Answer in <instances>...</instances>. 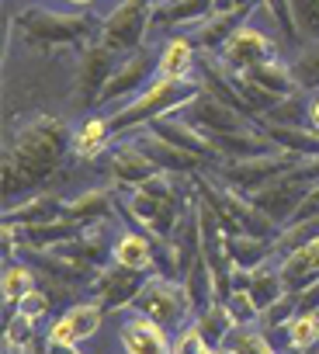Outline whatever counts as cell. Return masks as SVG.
<instances>
[{
	"label": "cell",
	"instance_id": "obj_4",
	"mask_svg": "<svg viewBox=\"0 0 319 354\" xmlns=\"http://www.w3.org/2000/svg\"><path fill=\"white\" fill-rule=\"evenodd\" d=\"M128 309L146 313L149 319L164 323L171 333H177L181 326H188L195 319V306H191V295H188L184 281L171 278V274H160V271H153L146 278V285L139 288V295Z\"/></svg>",
	"mask_w": 319,
	"mask_h": 354
},
{
	"label": "cell",
	"instance_id": "obj_23",
	"mask_svg": "<svg viewBox=\"0 0 319 354\" xmlns=\"http://www.w3.org/2000/svg\"><path fill=\"white\" fill-rule=\"evenodd\" d=\"M278 149H288L302 160H319V132L309 125H257Z\"/></svg>",
	"mask_w": 319,
	"mask_h": 354
},
{
	"label": "cell",
	"instance_id": "obj_15",
	"mask_svg": "<svg viewBox=\"0 0 319 354\" xmlns=\"http://www.w3.org/2000/svg\"><path fill=\"white\" fill-rule=\"evenodd\" d=\"M146 278H149V274L108 261V264L101 268L97 281L90 285V299H97L108 313H122V309H128V306L135 302V295H139V288L146 285Z\"/></svg>",
	"mask_w": 319,
	"mask_h": 354
},
{
	"label": "cell",
	"instance_id": "obj_37",
	"mask_svg": "<svg viewBox=\"0 0 319 354\" xmlns=\"http://www.w3.org/2000/svg\"><path fill=\"white\" fill-rule=\"evenodd\" d=\"M274 25H278V32H281V39H295L298 42V35H295V18H291V8H288V0H264V8H260Z\"/></svg>",
	"mask_w": 319,
	"mask_h": 354
},
{
	"label": "cell",
	"instance_id": "obj_17",
	"mask_svg": "<svg viewBox=\"0 0 319 354\" xmlns=\"http://www.w3.org/2000/svg\"><path fill=\"white\" fill-rule=\"evenodd\" d=\"M115 146V132H111V115L108 111H90L80 115L70 136V156L80 163H94L101 156H108V149Z\"/></svg>",
	"mask_w": 319,
	"mask_h": 354
},
{
	"label": "cell",
	"instance_id": "obj_16",
	"mask_svg": "<svg viewBox=\"0 0 319 354\" xmlns=\"http://www.w3.org/2000/svg\"><path fill=\"white\" fill-rule=\"evenodd\" d=\"M128 139L156 163V170H164V174H181V177H195V174H205V170L215 174L212 163H205L202 156H195V153H188V149H177V146L164 142L160 136H153L149 129H139V132H132Z\"/></svg>",
	"mask_w": 319,
	"mask_h": 354
},
{
	"label": "cell",
	"instance_id": "obj_6",
	"mask_svg": "<svg viewBox=\"0 0 319 354\" xmlns=\"http://www.w3.org/2000/svg\"><path fill=\"white\" fill-rule=\"evenodd\" d=\"M149 21H153V8L139 4V0H118L115 11H108L101 18V35L97 42L104 49H111L115 56H132L135 49L149 46Z\"/></svg>",
	"mask_w": 319,
	"mask_h": 354
},
{
	"label": "cell",
	"instance_id": "obj_21",
	"mask_svg": "<svg viewBox=\"0 0 319 354\" xmlns=\"http://www.w3.org/2000/svg\"><path fill=\"white\" fill-rule=\"evenodd\" d=\"M278 268H281V281L288 292L298 295V292L312 288L319 281V236H312L302 247H295L291 254H284L278 261Z\"/></svg>",
	"mask_w": 319,
	"mask_h": 354
},
{
	"label": "cell",
	"instance_id": "obj_35",
	"mask_svg": "<svg viewBox=\"0 0 319 354\" xmlns=\"http://www.w3.org/2000/svg\"><path fill=\"white\" fill-rule=\"evenodd\" d=\"M222 302L229 306V313H233L236 326H257V319H260V306L253 302L250 288H233Z\"/></svg>",
	"mask_w": 319,
	"mask_h": 354
},
{
	"label": "cell",
	"instance_id": "obj_46",
	"mask_svg": "<svg viewBox=\"0 0 319 354\" xmlns=\"http://www.w3.org/2000/svg\"><path fill=\"white\" fill-rule=\"evenodd\" d=\"M284 354H298V351H284ZM309 354H319V351H309Z\"/></svg>",
	"mask_w": 319,
	"mask_h": 354
},
{
	"label": "cell",
	"instance_id": "obj_7",
	"mask_svg": "<svg viewBox=\"0 0 319 354\" xmlns=\"http://www.w3.org/2000/svg\"><path fill=\"white\" fill-rule=\"evenodd\" d=\"M302 156L288 153V149H274V153H264V156H250V160H229V163H219L215 167V181H222L226 188L240 192V195H253L260 192L264 185H271L274 177L288 174L291 167H298Z\"/></svg>",
	"mask_w": 319,
	"mask_h": 354
},
{
	"label": "cell",
	"instance_id": "obj_38",
	"mask_svg": "<svg viewBox=\"0 0 319 354\" xmlns=\"http://www.w3.org/2000/svg\"><path fill=\"white\" fill-rule=\"evenodd\" d=\"M202 347H205V337H202V330H198L195 319L174 333V354H198Z\"/></svg>",
	"mask_w": 319,
	"mask_h": 354
},
{
	"label": "cell",
	"instance_id": "obj_44",
	"mask_svg": "<svg viewBox=\"0 0 319 354\" xmlns=\"http://www.w3.org/2000/svg\"><path fill=\"white\" fill-rule=\"evenodd\" d=\"M198 354H226V351H222V347H209V344H205V347H202Z\"/></svg>",
	"mask_w": 319,
	"mask_h": 354
},
{
	"label": "cell",
	"instance_id": "obj_31",
	"mask_svg": "<svg viewBox=\"0 0 319 354\" xmlns=\"http://www.w3.org/2000/svg\"><path fill=\"white\" fill-rule=\"evenodd\" d=\"M305 111H309V94L305 91H291L267 115H260L257 125H305Z\"/></svg>",
	"mask_w": 319,
	"mask_h": 354
},
{
	"label": "cell",
	"instance_id": "obj_8",
	"mask_svg": "<svg viewBox=\"0 0 319 354\" xmlns=\"http://www.w3.org/2000/svg\"><path fill=\"white\" fill-rule=\"evenodd\" d=\"M118 63H122V56H115L101 42L77 53V66H73V108H77V115L97 111L101 94H104V87H108Z\"/></svg>",
	"mask_w": 319,
	"mask_h": 354
},
{
	"label": "cell",
	"instance_id": "obj_12",
	"mask_svg": "<svg viewBox=\"0 0 319 354\" xmlns=\"http://www.w3.org/2000/svg\"><path fill=\"white\" fill-rule=\"evenodd\" d=\"M195 129H202L209 139H219V136H236V132H250V129H257V122H250L246 115H240L233 104H226V101H219L215 94H209L205 87H202V94L181 111Z\"/></svg>",
	"mask_w": 319,
	"mask_h": 354
},
{
	"label": "cell",
	"instance_id": "obj_36",
	"mask_svg": "<svg viewBox=\"0 0 319 354\" xmlns=\"http://www.w3.org/2000/svg\"><path fill=\"white\" fill-rule=\"evenodd\" d=\"M52 302H56V299H52L46 288H39V285H35L32 292H25V295L14 302V313H21V316H25V319H32V323H42V319L52 313Z\"/></svg>",
	"mask_w": 319,
	"mask_h": 354
},
{
	"label": "cell",
	"instance_id": "obj_40",
	"mask_svg": "<svg viewBox=\"0 0 319 354\" xmlns=\"http://www.w3.org/2000/svg\"><path fill=\"white\" fill-rule=\"evenodd\" d=\"M298 313H319V281L305 292H298Z\"/></svg>",
	"mask_w": 319,
	"mask_h": 354
},
{
	"label": "cell",
	"instance_id": "obj_42",
	"mask_svg": "<svg viewBox=\"0 0 319 354\" xmlns=\"http://www.w3.org/2000/svg\"><path fill=\"white\" fill-rule=\"evenodd\" d=\"M46 344V340H42ZM46 354H80V347H66V344H46Z\"/></svg>",
	"mask_w": 319,
	"mask_h": 354
},
{
	"label": "cell",
	"instance_id": "obj_30",
	"mask_svg": "<svg viewBox=\"0 0 319 354\" xmlns=\"http://www.w3.org/2000/svg\"><path fill=\"white\" fill-rule=\"evenodd\" d=\"M0 288H4V309L11 313L14 309V302L25 295V292H32L35 288V268L28 264V261H8L4 264V274H0Z\"/></svg>",
	"mask_w": 319,
	"mask_h": 354
},
{
	"label": "cell",
	"instance_id": "obj_24",
	"mask_svg": "<svg viewBox=\"0 0 319 354\" xmlns=\"http://www.w3.org/2000/svg\"><path fill=\"white\" fill-rule=\"evenodd\" d=\"M250 15H209L198 28H191L188 35L195 39V46L202 49V53H209V56H215L226 42H229V35L246 21Z\"/></svg>",
	"mask_w": 319,
	"mask_h": 354
},
{
	"label": "cell",
	"instance_id": "obj_18",
	"mask_svg": "<svg viewBox=\"0 0 319 354\" xmlns=\"http://www.w3.org/2000/svg\"><path fill=\"white\" fill-rule=\"evenodd\" d=\"M115 264H125L132 271H142V274H153L160 268V250H156V240L135 226H122L111 240V257Z\"/></svg>",
	"mask_w": 319,
	"mask_h": 354
},
{
	"label": "cell",
	"instance_id": "obj_1",
	"mask_svg": "<svg viewBox=\"0 0 319 354\" xmlns=\"http://www.w3.org/2000/svg\"><path fill=\"white\" fill-rule=\"evenodd\" d=\"M73 129L59 115H35L21 125H8L4 142V205H14L35 192H46L70 156Z\"/></svg>",
	"mask_w": 319,
	"mask_h": 354
},
{
	"label": "cell",
	"instance_id": "obj_34",
	"mask_svg": "<svg viewBox=\"0 0 319 354\" xmlns=\"http://www.w3.org/2000/svg\"><path fill=\"white\" fill-rule=\"evenodd\" d=\"M295 313H298V295H295V292H284L278 302H271V306L260 313L257 326H260V330L271 337V333H274V330H281V326H284V323H288Z\"/></svg>",
	"mask_w": 319,
	"mask_h": 354
},
{
	"label": "cell",
	"instance_id": "obj_41",
	"mask_svg": "<svg viewBox=\"0 0 319 354\" xmlns=\"http://www.w3.org/2000/svg\"><path fill=\"white\" fill-rule=\"evenodd\" d=\"M305 125H309L312 132H319V91H316V94H309V111H305Z\"/></svg>",
	"mask_w": 319,
	"mask_h": 354
},
{
	"label": "cell",
	"instance_id": "obj_10",
	"mask_svg": "<svg viewBox=\"0 0 319 354\" xmlns=\"http://www.w3.org/2000/svg\"><path fill=\"white\" fill-rule=\"evenodd\" d=\"M281 56V42L267 32V28H260L257 21H253V15L229 35V42L215 53V59L226 66V70H250V66H260V63H267V59H278Z\"/></svg>",
	"mask_w": 319,
	"mask_h": 354
},
{
	"label": "cell",
	"instance_id": "obj_5",
	"mask_svg": "<svg viewBox=\"0 0 319 354\" xmlns=\"http://www.w3.org/2000/svg\"><path fill=\"white\" fill-rule=\"evenodd\" d=\"M319 181V160H302L298 167H291L288 174L274 177L271 185H264L260 192L250 195V202L281 230L291 223L295 209L302 205V198L309 195V188Z\"/></svg>",
	"mask_w": 319,
	"mask_h": 354
},
{
	"label": "cell",
	"instance_id": "obj_28",
	"mask_svg": "<svg viewBox=\"0 0 319 354\" xmlns=\"http://www.w3.org/2000/svg\"><path fill=\"white\" fill-rule=\"evenodd\" d=\"M284 351H298V354H309V351H319V313H295L284 326Z\"/></svg>",
	"mask_w": 319,
	"mask_h": 354
},
{
	"label": "cell",
	"instance_id": "obj_13",
	"mask_svg": "<svg viewBox=\"0 0 319 354\" xmlns=\"http://www.w3.org/2000/svg\"><path fill=\"white\" fill-rule=\"evenodd\" d=\"M122 354H174V333L139 309H125L118 319Z\"/></svg>",
	"mask_w": 319,
	"mask_h": 354
},
{
	"label": "cell",
	"instance_id": "obj_25",
	"mask_svg": "<svg viewBox=\"0 0 319 354\" xmlns=\"http://www.w3.org/2000/svg\"><path fill=\"white\" fill-rule=\"evenodd\" d=\"M246 80H253L257 87H264L267 94H274V97H284V94H291V91H298L295 87V73H291V63H284L281 56L278 59H267V63H260V66H250V70H240Z\"/></svg>",
	"mask_w": 319,
	"mask_h": 354
},
{
	"label": "cell",
	"instance_id": "obj_14",
	"mask_svg": "<svg viewBox=\"0 0 319 354\" xmlns=\"http://www.w3.org/2000/svg\"><path fill=\"white\" fill-rule=\"evenodd\" d=\"M104 167H108V177H111V188L115 192H135L139 185H146L149 177H156V163L132 142V139H118L108 156H104Z\"/></svg>",
	"mask_w": 319,
	"mask_h": 354
},
{
	"label": "cell",
	"instance_id": "obj_9",
	"mask_svg": "<svg viewBox=\"0 0 319 354\" xmlns=\"http://www.w3.org/2000/svg\"><path fill=\"white\" fill-rule=\"evenodd\" d=\"M156 56H160V49H156L153 42L142 46V49H135L132 56H125V59L115 66V73H111L104 94H101L97 111H101V108H104V111L122 108V104L132 101L149 80H156Z\"/></svg>",
	"mask_w": 319,
	"mask_h": 354
},
{
	"label": "cell",
	"instance_id": "obj_43",
	"mask_svg": "<svg viewBox=\"0 0 319 354\" xmlns=\"http://www.w3.org/2000/svg\"><path fill=\"white\" fill-rule=\"evenodd\" d=\"M63 4H70V8H80V11H90V8H97L101 0H63Z\"/></svg>",
	"mask_w": 319,
	"mask_h": 354
},
{
	"label": "cell",
	"instance_id": "obj_11",
	"mask_svg": "<svg viewBox=\"0 0 319 354\" xmlns=\"http://www.w3.org/2000/svg\"><path fill=\"white\" fill-rule=\"evenodd\" d=\"M104 319H108V309H104L97 299H77V302H70V306L46 326L42 340H46V344L80 347V344H87V340H94V337L101 333Z\"/></svg>",
	"mask_w": 319,
	"mask_h": 354
},
{
	"label": "cell",
	"instance_id": "obj_39",
	"mask_svg": "<svg viewBox=\"0 0 319 354\" xmlns=\"http://www.w3.org/2000/svg\"><path fill=\"white\" fill-rule=\"evenodd\" d=\"M302 223H319V181L309 188V195L302 198V205L295 209V216H291L288 226H302ZM281 230H284V226H281Z\"/></svg>",
	"mask_w": 319,
	"mask_h": 354
},
{
	"label": "cell",
	"instance_id": "obj_2",
	"mask_svg": "<svg viewBox=\"0 0 319 354\" xmlns=\"http://www.w3.org/2000/svg\"><path fill=\"white\" fill-rule=\"evenodd\" d=\"M8 35H18L21 46H28L32 53H42V56H52L63 49L80 53V49L97 42L101 18L90 11L66 15V11H46V8H21L11 18Z\"/></svg>",
	"mask_w": 319,
	"mask_h": 354
},
{
	"label": "cell",
	"instance_id": "obj_26",
	"mask_svg": "<svg viewBox=\"0 0 319 354\" xmlns=\"http://www.w3.org/2000/svg\"><path fill=\"white\" fill-rule=\"evenodd\" d=\"M271 243H274V240L250 236V233H229V236H226V250H229L233 264L243 268V271H253V268H260L264 261H271Z\"/></svg>",
	"mask_w": 319,
	"mask_h": 354
},
{
	"label": "cell",
	"instance_id": "obj_32",
	"mask_svg": "<svg viewBox=\"0 0 319 354\" xmlns=\"http://www.w3.org/2000/svg\"><path fill=\"white\" fill-rule=\"evenodd\" d=\"M291 73H295V87L305 94L319 91V42H309L295 53L291 59Z\"/></svg>",
	"mask_w": 319,
	"mask_h": 354
},
{
	"label": "cell",
	"instance_id": "obj_45",
	"mask_svg": "<svg viewBox=\"0 0 319 354\" xmlns=\"http://www.w3.org/2000/svg\"><path fill=\"white\" fill-rule=\"evenodd\" d=\"M25 354H42V344H35V347H28Z\"/></svg>",
	"mask_w": 319,
	"mask_h": 354
},
{
	"label": "cell",
	"instance_id": "obj_22",
	"mask_svg": "<svg viewBox=\"0 0 319 354\" xmlns=\"http://www.w3.org/2000/svg\"><path fill=\"white\" fill-rule=\"evenodd\" d=\"M115 205H118V195H115L111 188L94 185V188H84V192H77V195L66 198V219L90 226V223H101V219L118 216Z\"/></svg>",
	"mask_w": 319,
	"mask_h": 354
},
{
	"label": "cell",
	"instance_id": "obj_33",
	"mask_svg": "<svg viewBox=\"0 0 319 354\" xmlns=\"http://www.w3.org/2000/svg\"><path fill=\"white\" fill-rule=\"evenodd\" d=\"M291 18H295V35L302 46L319 42V0H288Z\"/></svg>",
	"mask_w": 319,
	"mask_h": 354
},
{
	"label": "cell",
	"instance_id": "obj_29",
	"mask_svg": "<svg viewBox=\"0 0 319 354\" xmlns=\"http://www.w3.org/2000/svg\"><path fill=\"white\" fill-rule=\"evenodd\" d=\"M284 292H288V288H284V281H281V268H278L274 257L250 271V295H253V302L260 306V313H264L271 302H278Z\"/></svg>",
	"mask_w": 319,
	"mask_h": 354
},
{
	"label": "cell",
	"instance_id": "obj_20",
	"mask_svg": "<svg viewBox=\"0 0 319 354\" xmlns=\"http://www.w3.org/2000/svg\"><path fill=\"white\" fill-rule=\"evenodd\" d=\"M66 216V198L59 192H35L14 205H4V226H46Z\"/></svg>",
	"mask_w": 319,
	"mask_h": 354
},
{
	"label": "cell",
	"instance_id": "obj_3",
	"mask_svg": "<svg viewBox=\"0 0 319 354\" xmlns=\"http://www.w3.org/2000/svg\"><path fill=\"white\" fill-rule=\"evenodd\" d=\"M198 94H202V80H198V77H195V80H164V77L149 80L132 101H125L122 108L108 111V115H111L115 142H118V139H128L132 132L146 129V125L156 122V118H167V115L184 111Z\"/></svg>",
	"mask_w": 319,
	"mask_h": 354
},
{
	"label": "cell",
	"instance_id": "obj_27",
	"mask_svg": "<svg viewBox=\"0 0 319 354\" xmlns=\"http://www.w3.org/2000/svg\"><path fill=\"white\" fill-rule=\"evenodd\" d=\"M195 323H198V330H202V337H205V344L209 347H222V340L233 333V326H236V319H233V313H229V306L222 302V299H215V302H209L202 313H195Z\"/></svg>",
	"mask_w": 319,
	"mask_h": 354
},
{
	"label": "cell",
	"instance_id": "obj_19",
	"mask_svg": "<svg viewBox=\"0 0 319 354\" xmlns=\"http://www.w3.org/2000/svg\"><path fill=\"white\" fill-rule=\"evenodd\" d=\"M198 63H202V49L195 46V39L188 32H177L160 46L156 77H164V80H195Z\"/></svg>",
	"mask_w": 319,
	"mask_h": 354
}]
</instances>
